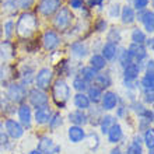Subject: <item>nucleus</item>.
I'll return each instance as SVG.
<instances>
[{
    "label": "nucleus",
    "mask_w": 154,
    "mask_h": 154,
    "mask_svg": "<svg viewBox=\"0 0 154 154\" xmlns=\"http://www.w3.org/2000/svg\"><path fill=\"white\" fill-rule=\"evenodd\" d=\"M73 104L79 111L90 109V106H91V102H90L88 97L84 93H77L73 97Z\"/></svg>",
    "instance_id": "nucleus-21"
},
{
    "label": "nucleus",
    "mask_w": 154,
    "mask_h": 154,
    "mask_svg": "<svg viewBox=\"0 0 154 154\" xmlns=\"http://www.w3.org/2000/svg\"><path fill=\"white\" fill-rule=\"evenodd\" d=\"M0 108L3 111L4 114H13V112H16L14 109V104H13L7 97H6V94H0Z\"/></svg>",
    "instance_id": "nucleus-30"
},
{
    "label": "nucleus",
    "mask_w": 154,
    "mask_h": 154,
    "mask_svg": "<svg viewBox=\"0 0 154 154\" xmlns=\"http://www.w3.org/2000/svg\"><path fill=\"white\" fill-rule=\"evenodd\" d=\"M143 90H153L154 88V74L153 72H146L144 76L142 77V81H140Z\"/></svg>",
    "instance_id": "nucleus-34"
},
{
    "label": "nucleus",
    "mask_w": 154,
    "mask_h": 154,
    "mask_svg": "<svg viewBox=\"0 0 154 154\" xmlns=\"http://www.w3.org/2000/svg\"><path fill=\"white\" fill-rule=\"evenodd\" d=\"M42 44H44V48L46 51H53L56 49L60 44V39L57 37V34L55 31H46L42 37Z\"/></svg>",
    "instance_id": "nucleus-13"
},
{
    "label": "nucleus",
    "mask_w": 154,
    "mask_h": 154,
    "mask_svg": "<svg viewBox=\"0 0 154 154\" xmlns=\"http://www.w3.org/2000/svg\"><path fill=\"white\" fill-rule=\"evenodd\" d=\"M0 144H2V146H7L8 144V136L6 134V132H4L3 123H0Z\"/></svg>",
    "instance_id": "nucleus-46"
},
{
    "label": "nucleus",
    "mask_w": 154,
    "mask_h": 154,
    "mask_svg": "<svg viewBox=\"0 0 154 154\" xmlns=\"http://www.w3.org/2000/svg\"><path fill=\"white\" fill-rule=\"evenodd\" d=\"M147 154H154V150H153V149H150V150H149V153H147Z\"/></svg>",
    "instance_id": "nucleus-56"
},
{
    "label": "nucleus",
    "mask_w": 154,
    "mask_h": 154,
    "mask_svg": "<svg viewBox=\"0 0 154 154\" xmlns=\"http://www.w3.org/2000/svg\"><path fill=\"white\" fill-rule=\"evenodd\" d=\"M73 88L76 90L77 93H84L88 88V83L83 80L80 76H76L73 79Z\"/></svg>",
    "instance_id": "nucleus-36"
},
{
    "label": "nucleus",
    "mask_w": 154,
    "mask_h": 154,
    "mask_svg": "<svg viewBox=\"0 0 154 154\" xmlns=\"http://www.w3.org/2000/svg\"><path fill=\"white\" fill-rule=\"evenodd\" d=\"M51 116H52V111L49 109V106H42V108L35 109L34 121L37 122V125H45L49 122Z\"/></svg>",
    "instance_id": "nucleus-19"
},
{
    "label": "nucleus",
    "mask_w": 154,
    "mask_h": 154,
    "mask_svg": "<svg viewBox=\"0 0 154 154\" xmlns=\"http://www.w3.org/2000/svg\"><path fill=\"white\" fill-rule=\"evenodd\" d=\"M114 123H116V119H115V116H112V115H102L101 121H100V129H101V133L102 134H106L108 133V130H109V128Z\"/></svg>",
    "instance_id": "nucleus-27"
},
{
    "label": "nucleus",
    "mask_w": 154,
    "mask_h": 154,
    "mask_svg": "<svg viewBox=\"0 0 154 154\" xmlns=\"http://www.w3.org/2000/svg\"><path fill=\"white\" fill-rule=\"evenodd\" d=\"M28 154H42V153H39V151H38V150H37V149H34V150L28 151Z\"/></svg>",
    "instance_id": "nucleus-55"
},
{
    "label": "nucleus",
    "mask_w": 154,
    "mask_h": 154,
    "mask_svg": "<svg viewBox=\"0 0 154 154\" xmlns=\"http://www.w3.org/2000/svg\"><path fill=\"white\" fill-rule=\"evenodd\" d=\"M67 137H69V142L73 143V144H77V143H81L87 137V134H85V130L84 128H81V126H74L72 125L67 130Z\"/></svg>",
    "instance_id": "nucleus-12"
},
{
    "label": "nucleus",
    "mask_w": 154,
    "mask_h": 154,
    "mask_svg": "<svg viewBox=\"0 0 154 154\" xmlns=\"http://www.w3.org/2000/svg\"><path fill=\"white\" fill-rule=\"evenodd\" d=\"M108 13H109V17H112V18H116L118 16H119V14H121V6H119V4H112V6H111L109 7V10H108Z\"/></svg>",
    "instance_id": "nucleus-42"
},
{
    "label": "nucleus",
    "mask_w": 154,
    "mask_h": 154,
    "mask_svg": "<svg viewBox=\"0 0 154 154\" xmlns=\"http://www.w3.org/2000/svg\"><path fill=\"white\" fill-rule=\"evenodd\" d=\"M70 51H72V55L76 56V57H79V59L87 56V53H88L87 45H85L84 42H81V41H76V42H73L72 46H70Z\"/></svg>",
    "instance_id": "nucleus-22"
},
{
    "label": "nucleus",
    "mask_w": 154,
    "mask_h": 154,
    "mask_svg": "<svg viewBox=\"0 0 154 154\" xmlns=\"http://www.w3.org/2000/svg\"><path fill=\"white\" fill-rule=\"evenodd\" d=\"M18 119H20V123L23 125V128H29L31 126V122H32V111H31V106L27 105V104H21L18 106Z\"/></svg>",
    "instance_id": "nucleus-11"
},
{
    "label": "nucleus",
    "mask_w": 154,
    "mask_h": 154,
    "mask_svg": "<svg viewBox=\"0 0 154 154\" xmlns=\"http://www.w3.org/2000/svg\"><path fill=\"white\" fill-rule=\"evenodd\" d=\"M139 21H142L143 25H144V29H146L149 34H151L154 31V14L151 10H142L139 11L137 16Z\"/></svg>",
    "instance_id": "nucleus-15"
},
{
    "label": "nucleus",
    "mask_w": 154,
    "mask_h": 154,
    "mask_svg": "<svg viewBox=\"0 0 154 154\" xmlns=\"http://www.w3.org/2000/svg\"><path fill=\"white\" fill-rule=\"evenodd\" d=\"M102 3H104V0H90V7H94V6L102 7Z\"/></svg>",
    "instance_id": "nucleus-52"
},
{
    "label": "nucleus",
    "mask_w": 154,
    "mask_h": 154,
    "mask_svg": "<svg viewBox=\"0 0 154 154\" xmlns=\"http://www.w3.org/2000/svg\"><path fill=\"white\" fill-rule=\"evenodd\" d=\"M69 121L72 125L74 126H83L88 123V118H87V114L84 111H79V109H74L69 114Z\"/></svg>",
    "instance_id": "nucleus-17"
},
{
    "label": "nucleus",
    "mask_w": 154,
    "mask_h": 154,
    "mask_svg": "<svg viewBox=\"0 0 154 154\" xmlns=\"http://www.w3.org/2000/svg\"><path fill=\"white\" fill-rule=\"evenodd\" d=\"M106 27H108V23H106V20H104V18L98 20L97 24H95V29H97L98 32H104L106 29Z\"/></svg>",
    "instance_id": "nucleus-47"
},
{
    "label": "nucleus",
    "mask_w": 154,
    "mask_h": 154,
    "mask_svg": "<svg viewBox=\"0 0 154 154\" xmlns=\"http://www.w3.org/2000/svg\"><path fill=\"white\" fill-rule=\"evenodd\" d=\"M106 38H108V42H112V44L116 45L118 42L122 39L121 29H119V28H112V29H109V32H108Z\"/></svg>",
    "instance_id": "nucleus-39"
},
{
    "label": "nucleus",
    "mask_w": 154,
    "mask_h": 154,
    "mask_svg": "<svg viewBox=\"0 0 154 154\" xmlns=\"http://www.w3.org/2000/svg\"><path fill=\"white\" fill-rule=\"evenodd\" d=\"M153 38H150V39H146L144 42H146V45H147V48H153Z\"/></svg>",
    "instance_id": "nucleus-54"
},
{
    "label": "nucleus",
    "mask_w": 154,
    "mask_h": 154,
    "mask_svg": "<svg viewBox=\"0 0 154 154\" xmlns=\"http://www.w3.org/2000/svg\"><path fill=\"white\" fill-rule=\"evenodd\" d=\"M126 111H128V108H126L125 105H121V106H116V116L118 118H123L126 114Z\"/></svg>",
    "instance_id": "nucleus-51"
},
{
    "label": "nucleus",
    "mask_w": 154,
    "mask_h": 154,
    "mask_svg": "<svg viewBox=\"0 0 154 154\" xmlns=\"http://www.w3.org/2000/svg\"><path fill=\"white\" fill-rule=\"evenodd\" d=\"M101 56L105 59V60H115L118 56V45L112 44V42H108L106 41L105 44L102 45V51H101Z\"/></svg>",
    "instance_id": "nucleus-20"
},
{
    "label": "nucleus",
    "mask_w": 154,
    "mask_h": 154,
    "mask_svg": "<svg viewBox=\"0 0 154 154\" xmlns=\"http://www.w3.org/2000/svg\"><path fill=\"white\" fill-rule=\"evenodd\" d=\"M97 70H94L91 66H84V67H81L80 72H79V76L83 79L84 81H87V83H91V81H94V79H95V76H97Z\"/></svg>",
    "instance_id": "nucleus-28"
},
{
    "label": "nucleus",
    "mask_w": 154,
    "mask_h": 154,
    "mask_svg": "<svg viewBox=\"0 0 154 154\" xmlns=\"http://www.w3.org/2000/svg\"><path fill=\"white\" fill-rule=\"evenodd\" d=\"M48 125H49V128H51L52 130L60 128V126L63 125V118H62V115L59 114V112L52 114V116H51V119H49V122H48Z\"/></svg>",
    "instance_id": "nucleus-37"
},
{
    "label": "nucleus",
    "mask_w": 154,
    "mask_h": 154,
    "mask_svg": "<svg viewBox=\"0 0 154 154\" xmlns=\"http://www.w3.org/2000/svg\"><path fill=\"white\" fill-rule=\"evenodd\" d=\"M37 150L42 154H59L62 150L60 144H56L51 137L48 136H42L38 140L37 144Z\"/></svg>",
    "instance_id": "nucleus-7"
},
{
    "label": "nucleus",
    "mask_w": 154,
    "mask_h": 154,
    "mask_svg": "<svg viewBox=\"0 0 154 154\" xmlns=\"http://www.w3.org/2000/svg\"><path fill=\"white\" fill-rule=\"evenodd\" d=\"M28 101L35 109H38V108H42V106H48L49 98L45 91L35 87V88L28 91Z\"/></svg>",
    "instance_id": "nucleus-6"
},
{
    "label": "nucleus",
    "mask_w": 154,
    "mask_h": 154,
    "mask_svg": "<svg viewBox=\"0 0 154 154\" xmlns=\"http://www.w3.org/2000/svg\"><path fill=\"white\" fill-rule=\"evenodd\" d=\"M102 108H94V109L90 111V114H87V118H88V123H91L93 126H98L100 125V121L102 118Z\"/></svg>",
    "instance_id": "nucleus-29"
},
{
    "label": "nucleus",
    "mask_w": 154,
    "mask_h": 154,
    "mask_svg": "<svg viewBox=\"0 0 154 154\" xmlns=\"http://www.w3.org/2000/svg\"><path fill=\"white\" fill-rule=\"evenodd\" d=\"M6 97L13 102V104H23L27 98V88L21 83H11L7 85Z\"/></svg>",
    "instance_id": "nucleus-3"
},
{
    "label": "nucleus",
    "mask_w": 154,
    "mask_h": 154,
    "mask_svg": "<svg viewBox=\"0 0 154 154\" xmlns=\"http://www.w3.org/2000/svg\"><path fill=\"white\" fill-rule=\"evenodd\" d=\"M69 3L72 8H81L84 4V0H69Z\"/></svg>",
    "instance_id": "nucleus-50"
},
{
    "label": "nucleus",
    "mask_w": 154,
    "mask_h": 154,
    "mask_svg": "<svg viewBox=\"0 0 154 154\" xmlns=\"http://www.w3.org/2000/svg\"><path fill=\"white\" fill-rule=\"evenodd\" d=\"M134 8L137 11H142V10H146V7L149 6V0H134Z\"/></svg>",
    "instance_id": "nucleus-45"
},
{
    "label": "nucleus",
    "mask_w": 154,
    "mask_h": 154,
    "mask_svg": "<svg viewBox=\"0 0 154 154\" xmlns=\"http://www.w3.org/2000/svg\"><path fill=\"white\" fill-rule=\"evenodd\" d=\"M21 77V84L28 85L32 83L34 80V67H24V70L20 73Z\"/></svg>",
    "instance_id": "nucleus-32"
},
{
    "label": "nucleus",
    "mask_w": 154,
    "mask_h": 154,
    "mask_svg": "<svg viewBox=\"0 0 154 154\" xmlns=\"http://www.w3.org/2000/svg\"><path fill=\"white\" fill-rule=\"evenodd\" d=\"M72 18H73V16H72L70 10L63 7L60 10H57L55 20H53V25L59 31H66L70 27V24H72Z\"/></svg>",
    "instance_id": "nucleus-4"
},
{
    "label": "nucleus",
    "mask_w": 154,
    "mask_h": 154,
    "mask_svg": "<svg viewBox=\"0 0 154 154\" xmlns=\"http://www.w3.org/2000/svg\"><path fill=\"white\" fill-rule=\"evenodd\" d=\"M3 128H4L6 134L11 139H20V137H23V134H24V128H23V125H21L18 121H16V119H6Z\"/></svg>",
    "instance_id": "nucleus-8"
},
{
    "label": "nucleus",
    "mask_w": 154,
    "mask_h": 154,
    "mask_svg": "<svg viewBox=\"0 0 154 154\" xmlns=\"http://www.w3.org/2000/svg\"><path fill=\"white\" fill-rule=\"evenodd\" d=\"M52 79H53V72L49 67H42L41 70H38V73L35 74L34 80L37 84V88L46 91L52 84Z\"/></svg>",
    "instance_id": "nucleus-5"
},
{
    "label": "nucleus",
    "mask_w": 154,
    "mask_h": 154,
    "mask_svg": "<svg viewBox=\"0 0 154 154\" xmlns=\"http://www.w3.org/2000/svg\"><path fill=\"white\" fill-rule=\"evenodd\" d=\"M38 29V20L32 13H24L21 14L16 24V31L20 38H29L32 37Z\"/></svg>",
    "instance_id": "nucleus-1"
},
{
    "label": "nucleus",
    "mask_w": 154,
    "mask_h": 154,
    "mask_svg": "<svg viewBox=\"0 0 154 154\" xmlns=\"http://www.w3.org/2000/svg\"><path fill=\"white\" fill-rule=\"evenodd\" d=\"M118 59H119V63L121 66L125 69L126 66H129L130 63H133V57L130 56V53L128 52V49H122V52H118Z\"/></svg>",
    "instance_id": "nucleus-33"
},
{
    "label": "nucleus",
    "mask_w": 154,
    "mask_h": 154,
    "mask_svg": "<svg viewBox=\"0 0 154 154\" xmlns=\"http://www.w3.org/2000/svg\"><path fill=\"white\" fill-rule=\"evenodd\" d=\"M125 154H143L142 144H140V143H136V142H132L129 146H128Z\"/></svg>",
    "instance_id": "nucleus-40"
},
{
    "label": "nucleus",
    "mask_w": 154,
    "mask_h": 154,
    "mask_svg": "<svg viewBox=\"0 0 154 154\" xmlns=\"http://www.w3.org/2000/svg\"><path fill=\"white\" fill-rule=\"evenodd\" d=\"M52 98L57 106L63 108V106L66 105V102L69 101V98H70V87H69V84L66 83V80L57 79V80L53 83Z\"/></svg>",
    "instance_id": "nucleus-2"
},
{
    "label": "nucleus",
    "mask_w": 154,
    "mask_h": 154,
    "mask_svg": "<svg viewBox=\"0 0 154 154\" xmlns=\"http://www.w3.org/2000/svg\"><path fill=\"white\" fill-rule=\"evenodd\" d=\"M146 39H147V38H146V34L143 32V29L134 28L133 31H132V44L143 45Z\"/></svg>",
    "instance_id": "nucleus-35"
},
{
    "label": "nucleus",
    "mask_w": 154,
    "mask_h": 154,
    "mask_svg": "<svg viewBox=\"0 0 154 154\" xmlns=\"http://www.w3.org/2000/svg\"><path fill=\"white\" fill-rule=\"evenodd\" d=\"M143 97H144V102L146 104H153L154 102V94L153 90H143Z\"/></svg>",
    "instance_id": "nucleus-43"
},
{
    "label": "nucleus",
    "mask_w": 154,
    "mask_h": 154,
    "mask_svg": "<svg viewBox=\"0 0 154 154\" xmlns=\"http://www.w3.org/2000/svg\"><path fill=\"white\" fill-rule=\"evenodd\" d=\"M13 27H14V23H13V21H7V23L4 24V32H6V37H7V39L11 37Z\"/></svg>",
    "instance_id": "nucleus-49"
},
{
    "label": "nucleus",
    "mask_w": 154,
    "mask_h": 154,
    "mask_svg": "<svg viewBox=\"0 0 154 154\" xmlns=\"http://www.w3.org/2000/svg\"><path fill=\"white\" fill-rule=\"evenodd\" d=\"M94 83H95L97 87L104 90L112 85V79H111L109 73H97V76L94 79Z\"/></svg>",
    "instance_id": "nucleus-24"
},
{
    "label": "nucleus",
    "mask_w": 154,
    "mask_h": 154,
    "mask_svg": "<svg viewBox=\"0 0 154 154\" xmlns=\"http://www.w3.org/2000/svg\"><path fill=\"white\" fill-rule=\"evenodd\" d=\"M140 69H142V65L137 63V62H133V63H130L129 66H126L125 69H123V80L137 81Z\"/></svg>",
    "instance_id": "nucleus-16"
},
{
    "label": "nucleus",
    "mask_w": 154,
    "mask_h": 154,
    "mask_svg": "<svg viewBox=\"0 0 154 154\" xmlns=\"http://www.w3.org/2000/svg\"><path fill=\"white\" fill-rule=\"evenodd\" d=\"M106 136H108V142L112 143V144H116V143H119L123 139V130H122V126L119 125V123H114V125L109 128V130H108V133H106Z\"/></svg>",
    "instance_id": "nucleus-18"
},
{
    "label": "nucleus",
    "mask_w": 154,
    "mask_h": 154,
    "mask_svg": "<svg viewBox=\"0 0 154 154\" xmlns=\"http://www.w3.org/2000/svg\"><path fill=\"white\" fill-rule=\"evenodd\" d=\"M62 7V0H41L38 4V11L45 17H49L57 13Z\"/></svg>",
    "instance_id": "nucleus-9"
},
{
    "label": "nucleus",
    "mask_w": 154,
    "mask_h": 154,
    "mask_svg": "<svg viewBox=\"0 0 154 154\" xmlns=\"http://www.w3.org/2000/svg\"><path fill=\"white\" fill-rule=\"evenodd\" d=\"M100 102H101L102 111H112L119 104V97H118V94L114 93V91H105V93L102 94V98Z\"/></svg>",
    "instance_id": "nucleus-10"
},
{
    "label": "nucleus",
    "mask_w": 154,
    "mask_h": 154,
    "mask_svg": "<svg viewBox=\"0 0 154 154\" xmlns=\"http://www.w3.org/2000/svg\"><path fill=\"white\" fill-rule=\"evenodd\" d=\"M90 66L93 67L94 70H104L106 67V60L100 55V53H94L93 56L90 57Z\"/></svg>",
    "instance_id": "nucleus-25"
},
{
    "label": "nucleus",
    "mask_w": 154,
    "mask_h": 154,
    "mask_svg": "<svg viewBox=\"0 0 154 154\" xmlns=\"http://www.w3.org/2000/svg\"><path fill=\"white\" fill-rule=\"evenodd\" d=\"M143 142H144V144H146V147L149 150L154 147V129L153 128H149L147 130H144Z\"/></svg>",
    "instance_id": "nucleus-38"
},
{
    "label": "nucleus",
    "mask_w": 154,
    "mask_h": 154,
    "mask_svg": "<svg viewBox=\"0 0 154 154\" xmlns=\"http://www.w3.org/2000/svg\"><path fill=\"white\" fill-rule=\"evenodd\" d=\"M150 125H151L150 121L143 119V118H140V119H139V130H140V132H144V130H147L149 128H150Z\"/></svg>",
    "instance_id": "nucleus-48"
},
{
    "label": "nucleus",
    "mask_w": 154,
    "mask_h": 154,
    "mask_svg": "<svg viewBox=\"0 0 154 154\" xmlns=\"http://www.w3.org/2000/svg\"><path fill=\"white\" fill-rule=\"evenodd\" d=\"M121 18L123 24H132L134 20H136V14H134L133 7L130 6H125V7L121 10Z\"/></svg>",
    "instance_id": "nucleus-26"
},
{
    "label": "nucleus",
    "mask_w": 154,
    "mask_h": 154,
    "mask_svg": "<svg viewBox=\"0 0 154 154\" xmlns=\"http://www.w3.org/2000/svg\"><path fill=\"white\" fill-rule=\"evenodd\" d=\"M109 154H125L123 153V151H122V149L121 147H114V149H112V150H111V153Z\"/></svg>",
    "instance_id": "nucleus-53"
},
{
    "label": "nucleus",
    "mask_w": 154,
    "mask_h": 154,
    "mask_svg": "<svg viewBox=\"0 0 154 154\" xmlns=\"http://www.w3.org/2000/svg\"><path fill=\"white\" fill-rule=\"evenodd\" d=\"M102 94H104V90H101L100 87H97L95 84H93V85H88V88H87V94H85V95L88 97L90 102L98 104V102L101 101Z\"/></svg>",
    "instance_id": "nucleus-23"
},
{
    "label": "nucleus",
    "mask_w": 154,
    "mask_h": 154,
    "mask_svg": "<svg viewBox=\"0 0 154 154\" xmlns=\"http://www.w3.org/2000/svg\"><path fill=\"white\" fill-rule=\"evenodd\" d=\"M35 0H17V4L18 7L23 8V10H28V8L32 7V4Z\"/></svg>",
    "instance_id": "nucleus-44"
},
{
    "label": "nucleus",
    "mask_w": 154,
    "mask_h": 154,
    "mask_svg": "<svg viewBox=\"0 0 154 154\" xmlns=\"http://www.w3.org/2000/svg\"><path fill=\"white\" fill-rule=\"evenodd\" d=\"M88 139L91 140L90 149H91V150H97L98 146H100V137H98V134L95 133V132H91V133L88 134Z\"/></svg>",
    "instance_id": "nucleus-41"
},
{
    "label": "nucleus",
    "mask_w": 154,
    "mask_h": 154,
    "mask_svg": "<svg viewBox=\"0 0 154 154\" xmlns=\"http://www.w3.org/2000/svg\"><path fill=\"white\" fill-rule=\"evenodd\" d=\"M11 79H13L11 67H10L8 65H2L0 66V83H2V84H7Z\"/></svg>",
    "instance_id": "nucleus-31"
},
{
    "label": "nucleus",
    "mask_w": 154,
    "mask_h": 154,
    "mask_svg": "<svg viewBox=\"0 0 154 154\" xmlns=\"http://www.w3.org/2000/svg\"><path fill=\"white\" fill-rule=\"evenodd\" d=\"M3 149H4V146H2V144H0V153L3 151Z\"/></svg>",
    "instance_id": "nucleus-57"
},
{
    "label": "nucleus",
    "mask_w": 154,
    "mask_h": 154,
    "mask_svg": "<svg viewBox=\"0 0 154 154\" xmlns=\"http://www.w3.org/2000/svg\"><path fill=\"white\" fill-rule=\"evenodd\" d=\"M128 52L130 53V56L133 57L134 62L142 63L143 59L147 57V49L144 48V45H139V44H130L128 48Z\"/></svg>",
    "instance_id": "nucleus-14"
}]
</instances>
